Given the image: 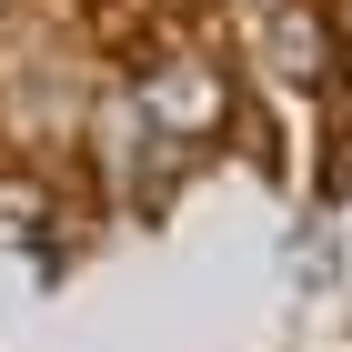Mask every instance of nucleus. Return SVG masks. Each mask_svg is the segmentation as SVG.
I'll list each match as a JSON object with an SVG mask.
<instances>
[{
	"mask_svg": "<svg viewBox=\"0 0 352 352\" xmlns=\"http://www.w3.org/2000/svg\"><path fill=\"white\" fill-rule=\"evenodd\" d=\"M151 111H171V121H212V91H201V71H162V81H151Z\"/></svg>",
	"mask_w": 352,
	"mask_h": 352,
	"instance_id": "f257e3e1",
	"label": "nucleus"
}]
</instances>
